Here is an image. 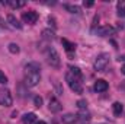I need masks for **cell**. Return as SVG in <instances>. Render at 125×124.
<instances>
[{
  "label": "cell",
  "mask_w": 125,
  "mask_h": 124,
  "mask_svg": "<svg viewBox=\"0 0 125 124\" xmlns=\"http://www.w3.org/2000/svg\"><path fill=\"white\" fill-rule=\"evenodd\" d=\"M109 54H106V53H102V54H99L97 57H96V60L93 63V67L96 72H103L106 67H108V64H109Z\"/></svg>",
  "instance_id": "1"
},
{
  "label": "cell",
  "mask_w": 125,
  "mask_h": 124,
  "mask_svg": "<svg viewBox=\"0 0 125 124\" xmlns=\"http://www.w3.org/2000/svg\"><path fill=\"white\" fill-rule=\"evenodd\" d=\"M47 60L50 63V66H52V67H60V64H61V60H60V54L57 53V50L55 48H52V47H50L48 50H47Z\"/></svg>",
  "instance_id": "2"
},
{
  "label": "cell",
  "mask_w": 125,
  "mask_h": 124,
  "mask_svg": "<svg viewBox=\"0 0 125 124\" xmlns=\"http://www.w3.org/2000/svg\"><path fill=\"white\" fill-rule=\"evenodd\" d=\"M65 82L68 83L70 89H71L74 93H83V86H82V83H80L77 79H74L70 73L65 74Z\"/></svg>",
  "instance_id": "3"
},
{
  "label": "cell",
  "mask_w": 125,
  "mask_h": 124,
  "mask_svg": "<svg viewBox=\"0 0 125 124\" xmlns=\"http://www.w3.org/2000/svg\"><path fill=\"white\" fill-rule=\"evenodd\" d=\"M13 102V96H12V92L6 88H1L0 89V105L1 107H10Z\"/></svg>",
  "instance_id": "4"
},
{
  "label": "cell",
  "mask_w": 125,
  "mask_h": 124,
  "mask_svg": "<svg viewBox=\"0 0 125 124\" xmlns=\"http://www.w3.org/2000/svg\"><path fill=\"white\" fill-rule=\"evenodd\" d=\"M41 82V74L39 73H25V85L33 88Z\"/></svg>",
  "instance_id": "5"
},
{
  "label": "cell",
  "mask_w": 125,
  "mask_h": 124,
  "mask_svg": "<svg viewBox=\"0 0 125 124\" xmlns=\"http://www.w3.org/2000/svg\"><path fill=\"white\" fill-rule=\"evenodd\" d=\"M76 115H77V124H89L92 121V114L87 110H80Z\"/></svg>",
  "instance_id": "6"
},
{
  "label": "cell",
  "mask_w": 125,
  "mask_h": 124,
  "mask_svg": "<svg viewBox=\"0 0 125 124\" xmlns=\"http://www.w3.org/2000/svg\"><path fill=\"white\" fill-rule=\"evenodd\" d=\"M38 13L35 12V10H29V12H25L23 15H22V19H23V22L25 24H31V25H33V24H36V21H38Z\"/></svg>",
  "instance_id": "7"
},
{
  "label": "cell",
  "mask_w": 125,
  "mask_h": 124,
  "mask_svg": "<svg viewBox=\"0 0 125 124\" xmlns=\"http://www.w3.org/2000/svg\"><path fill=\"white\" fill-rule=\"evenodd\" d=\"M114 32H115V29L109 25H102V26H97L94 29V34L99 37H108V35H112Z\"/></svg>",
  "instance_id": "8"
},
{
  "label": "cell",
  "mask_w": 125,
  "mask_h": 124,
  "mask_svg": "<svg viewBox=\"0 0 125 124\" xmlns=\"http://www.w3.org/2000/svg\"><path fill=\"white\" fill-rule=\"evenodd\" d=\"M62 108V105L60 104V101L57 99V98H51L50 99V104H48V110L51 111V112H60Z\"/></svg>",
  "instance_id": "9"
},
{
  "label": "cell",
  "mask_w": 125,
  "mask_h": 124,
  "mask_svg": "<svg viewBox=\"0 0 125 124\" xmlns=\"http://www.w3.org/2000/svg\"><path fill=\"white\" fill-rule=\"evenodd\" d=\"M108 88H109V85H108V82L103 80V79H97L93 85V89L96 92H105V91H108Z\"/></svg>",
  "instance_id": "10"
},
{
  "label": "cell",
  "mask_w": 125,
  "mask_h": 124,
  "mask_svg": "<svg viewBox=\"0 0 125 124\" xmlns=\"http://www.w3.org/2000/svg\"><path fill=\"white\" fill-rule=\"evenodd\" d=\"M25 70H26V73H39L41 66H39V63H36V62H31L25 66Z\"/></svg>",
  "instance_id": "11"
},
{
  "label": "cell",
  "mask_w": 125,
  "mask_h": 124,
  "mask_svg": "<svg viewBox=\"0 0 125 124\" xmlns=\"http://www.w3.org/2000/svg\"><path fill=\"white\" fill-rule=\"evenodd\" d=\"M61 121L64 124H77V115L76 114H71V112L64 114L61 117Z\"/></svg>",
  "instance_id": "12"
},
{
  "label": "cell",
  "mask_w": 125,
  "mask_h": 124,
  "mask_svg": "<svg viewBox=\"0 0 125 124\" xmlns=\"http://www.w3.org/2000/svg\"><path fill=\"white\" fill-rule=\"evenodd\" d=\"M22 123L23 124H35L36 123V114L35 112H26L22 117Z\"/></svg>",
  "instance_id": "13"
},
{
  "label": "cell",
  "mask_w": 125,
  "mask_h": 124,
  "mask_svg": "<svg viewBox=\"0 0 125 124\" xmlns=\"http://www.w3.org/2000/svg\"><path fill=\"white\" fill-rule=\"evenodd\" d=\"M68 69H70V74H71L74 79H77L79 82L83 79V73H82V70H80L79 67H76V66H70Z\"/></svg>",
  "instance_id": "14"
},
{
  "label": "cell",
  "mask_w": 125,
  "mask_h": 124,
  "mask_svg": "<svg viewBox=\"0 0 125 124\" xmlns=\"http://www.w3.org/2000/svg\"><path fill=\"white\" fill-rule=\"evenodd\" d=\"M7 22L10 24V26H12V28H16V29H22V25L19 24V21H18V19H16V18H15L12 13H9V15H7Z\"/></svg>",
  "instance_id": "15"
},
{
  "label": "cell",
  "mask_w": 125,
  "mask_h": 124,
  "mask_svg": "<svg viewBox=\"0 0 125 124\" xmlns=\"http://www.w3.org/2000/svg\"><path fill=\"white\" fill-rule=\"evenodd\" d=\"M112 110H114V115H115V117H119V115L122 114V111H124V105H122L121 102H114Z\"/></svg>",
  "instance_id": "16"
},
{
  "label": "cell",
  "mask_w": 125,
  "mask_h": 124,
  "mask_svg": "<svg viewBox=\"0 0 125 124\" xmlns=\"http://www.w3.org/2000/svg\"><path fill=\"white\" fill-rule=\"evenodd\" d=\"M61 44L64 45L65 51H68V53H71V51H74V50H76V44H74V42H70V41H68V39H65V38H62V39H61Z\"/></svg>",
  "instance_id": "17"
},
{
  "label": "cell",
  "mask_w": 125,
  "mask_h": 124,
  "mask_svg": "<svg viewBox=\"0 0 125 124\" xmlns=\"http://www.w3.org/2000/svg\"><path fill=\"white\" fill-rule=\"evenodd\" d=\"M54 37H55V34H54V31H51V29H44L42 31V38L47 39V41L54 39Z\"/></svg>",
  "instance_id": "18"
},
{
  "label": "cell",
  "mask_w": 125,
  "mask_h": 124,
  "mask_svg": "<svg viewBox=\"0 0 125 124\" xmlns=\"http://www.w3.org/2000/svg\"><path fill=\"white\" fill-rule=\"evenodd\" d=\"M7 4L13 9H19V7H23L25 6V1H18V0H9Z\"/></svg>",
  "instance_id": "19"
},
{
  "label": "cell",
  "mask_w": 125,
  "mask_h": 124,
  "mask_svg": "<svg viewBox=\"0 0 125 124\" xmlns=\"http://www.w3.org/2000/svg\"><path fill=\"white\" fill-rule=\"evenodd\" d=\"M64 7L70 12V13H80L82 10H80V7L79 6H76V4H64Z\"/></svg>",
  "instance_id": "20"
},
{
  "label": "cell",
  "mask_w": 125,
  "mask_h": 124,
  "mask_svg": "<svg viewBox=\"0 0 125 124\" xmlns=\"http://www.w3.org/2000/svg\"><path fill=\"white\" fill-rule=\"evenodd\" d=\"M7 50L12 53V54H18L19 51H21V48H19V45L18 44H15V42H10L9 45H7Z\"/></svg>",
  "instance_id": "21"
},
{
  "label": "cell",
  "mask_w": 125,
  "mask_h": 124,
  "mask_svg": "<svg viewBox=\"0 0 125 124\" xmlns=\"http://www.w3.org/2000/svg\"><path fill=\"white\" fill-rule=\"evenodd\" d=\"M77 107H79V110H87V101L86 99H79Z\"/></svg>",
  "instance_id": "22"
},
{
  "label": "cell",
  "mask_w": 125,
  "mask_h": 124,
  "mask_svg": "<svg viewBox=\"0 0 125 124\" xmlns=\"http://www.w3.org/2000/svg\"><path fill=\"white\" fill-rule=\"evenodd\" d=\"M33 104H35L36 108H41V107H42V98H41L39 95H36V96L33 98Z\"/></svg>",
  "instance_id": "23"
},
{
  "label": "cell",
  "mask_w": 125,
  "mask_h": 124,
  "mask_svg": "<svg viewBox=\"0 0 125 124\" xmlns=\"http://www.w3.org/2000/svg\"><path fill=\"white\" fill-rule=\"evenodd\" d=\"M0 83H1V85H6V83H7V76H6L1 70H0Z\"/></svg>",
  "instance_id": "24"
},
{
  "label": "cell",
  "mask_w": 125,
  "mask_h": 124,
  "mask_svg": "<svg viewBox=\"0 0 125 124\" xmlns=\"http://www.w3.org/2000/svg\"><path fill=\"white\" fill-rule=\"evenodd\" d=\"M118 15H119V16H124V15H125V7H124V4H122V3H119V4H118Z\"/></svg>",
  "instance_id": "25"
},
{
  "label": "cell",
  "mask_w": 125,
  "mask_h": 124,
  "mask_svg": "<svg viewBox=\"0 0 125 124\" xmlns=\"http://www.w3.org/2000/svg\"><path fill=\"white\" fill-rule=\"evenodd\" d=\"M54 85H55V89H57V92H58V95H62V88L60 86V83H58V82H55Z\"/></svg>",
  "instance_id": "26"
},
{
  "label": "cell",
  "mask_w": 125,
  "mask_h": 124,
  "mask_svg": "<svg viewBox=\"0 0 125 124\" xmlns=\"http://www.w3.org/2000/svg\"><path fill=\"white\" fill-rule=\"evenodd\" d=\"M83 4H84L86 7H92V6H93V1H84Z\"/></svg>",
  "instance_id": "27"
},
{
  "label": "cell",
  "mask_w": 125,
  "mask_h": 124,
  "mask_svg": "<svg viewBox=\"0 0 125 124\" xmlns=\"http://www.w3.org/2000/svg\"><path fill=\"white\" fill-rule=\"evenodd\" d=\"M118 62L125 63V54H122V56H119V57H118Z\"/></svg>",
  "instance_id": "28"
},
{
  "label": "cell",
  "mask_w": 125,
  "mask_h": 124,
  "mask_svg": "<svg viewBox=\"0 0 125 124\" xmlns=\"http://www.w3.org/2000/svg\"><path fill=\"white\" fill-rule=\"evenodd\" d=\"M121 72H122V74H125V64L122 66V69H121Z\"/></svg>",
  "instance_id": "29"
},
{
  "label": "cell",
  "mask_w": 125,
  "mask_h": 124,
  "mask_svg": "<svg viewBox=\"0 0 125 124\" xmlns=\"http://www.w3.org/2000/svg\"><path fill=\"white\" fill-rule=\"evenodd\" d=\"M35 124H47V123H45V121H36Z\"/></svg>",
  "instance_id": "30"
}]
</instances>
